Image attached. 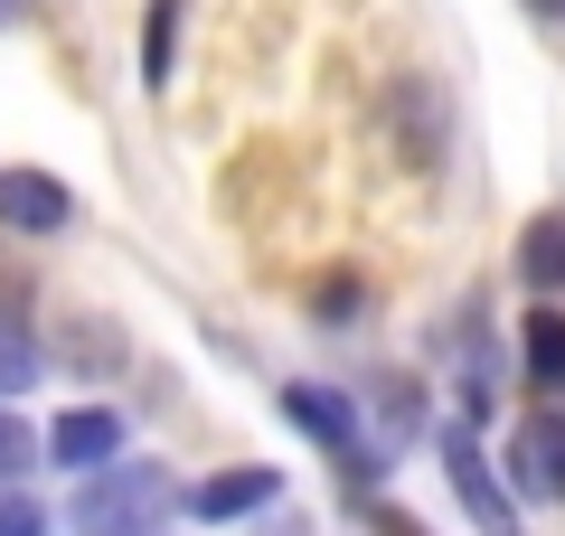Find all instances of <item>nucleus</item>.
Instances as JSON below:
<instances>
[{"label":"nucleus","instance_id":"f257e3e1","mask_svg":"<svg viewBox=\"0 0 565 536\" xmlns=\"http://www.w3.org/2000/svg\"><path fill=\"white\" fill-rule=\"evenodd\" d=\"M180 499H189V490H170L161 461H114V471L85 480V499H76V536H151L170 508H180Z\"/></svg>","mask_w":565,"mask_h":536},{"label":"nucleus","instance_id":"f03ea898","mask_svg":"<svg viewBox=\"0 0 565 536\" xmlns=\"http://www.w3.org/2000/svg\"><path fill=\"white\" fill-rule=\"evenodd\" d=\"M47 461H66V471H114V461H122V415H114V405H76V415H57Z\"/></svg>","mask_w":565,"mask_h":536},{"label":"nucleus","instance_id":"7ed1b4c3","mask_svg":"<svg viewBox=\"0 0 565 536\" xmlns=\"http://www.w3.org/2000/svg\"><path fill=\"white\" fill-rule=\"evenodd\" d=\"M66 217H76V207H66V179H47V170H0V226H10V236H57Z\"/></svg>","mask_w":565,"mask_h":536},{"label":"nucleus","instance_id":"20e7f679","mask_svg":"<svg viewBox=\"0 0 565 536\" xmlns=\"http://www.w3.org/2000/svg\"><path fill=\"white\" fill-rule=\"evenodd\" d=\"M509 480H519L527 499H565V415H537L509 442Z\"/></svg>","mask_w":565,"mask_h":536},{"label":"nucleus","instance_id":"39448f33","mask_svg":"<svg viewBox=\"0 0 565 536\" xmlns=\"http://www.w3.org/2000/svg\"><path fill=\"white\" fill-rule=\"evenodd\" d=\"M274 490L282 480L264 471V461H236V471H217V480L189 490V517H255V508H274Z\"/></svg>","mask_w":565,"mask_h":536},{"label":"nucleus","instance_id":"423d86ee","mask_svg":"<svg viewBox=\"0 0 565 536\" xmlns=\"http://www.w3.org/2000/svg\"><path fill=\"white\" fill-rule=\"evenodd\" d=\"M282 415L302 424L321 452H349V442H359V415H349V396H330V386H282Z\"/></svg>","mask_w":565,"mask_h":536},{"label":"nucleus","instance_id":"0eeeda50","mask_svg":"<svg viewBox=\"0 0 565 536\" xmlns=\"http://www.w3.org/2000/svg\"><path fill=\"white\" fill-rule=\"evenodd\" d=\"M444 452H452V480H462V508L481 517V527H500V536H509V490L481 471V442H471V433H452Z\"/></svg>","mask_w":565,"mask_h":536},{"label":"nucleus","instance_id":"6e6552de","mask_svg":"<svg viewBox=\"0 0 565 536\" xmlns=\"http://www.w3.org/2000/svg\"><path fill=\"white\" fill-rule=\"evenodd\" d=\"M519 274L537 282V292H565V217L546 207V217H527V236H519Z\"/></svg>","mask_w":565,"mask_h":536},{"label":"nucleus","instance_id":"1a4fd4ad","mask_svg":"<svg viewBox=\"0 0 565 536\" xmlns=\"http://www.w3.org/2000/svg\"><path fill=\"white\" fill-rule=\"evenodd\" d=\"M527 377H537L546 396L565 386V320H556V311H537V320H527Z\"/></svg>","mask_w":565,"mask_h":536},{"label":"nucleus","instance_id":"9d476101","mask_svg":"<svg viewBox=\"0 0 565 536\" xmlns=\"http://www.w3.org/2000/svg\"><path fill=\"white\" fill-rule=\"evenodd\" d=\"M180 10H189V0H151V39H141V85H170V47H180Z\"/></svg>","mask_w":565,"mask_h":536},{"label":"nucleus","instance_id":"9b49d317","mask_svg":"<svg viewBox=\"0 0 565 536\" xmlns=\"http://www.w3.org/2000/svg\"><path fill=\"white\" fill-rule=\"evenodd\" d=\"M20 386H39V339L20 320H0V396H20Z\"/></svg>","mask_w":565,"mask_h":536},{"label":"nucleus","instance_id":"f8f14e48","mask_svg":"<svg viewBox=\"0 0 565 536\" xmlns=\"http://www.w3.org/2000/svg\"><path fill=\"white\" fill-rule=\"evenodd\" d=\"M29 461H39V433H29L20 415H0V480H20Z\"/></svg>","mask_w":565,"mask_h":536},{"label":"nucleus","instance_id":"ddd939ff","mask_svg":"<svg viewBox=\"0 0 565 536\" xmlns=\"http://www.w3.org/2000/svg\"><path fill=\"white\" fill-rule=\"evenodd\" d=\"M0 536H47V508L20 490H0Z\"/></svg>","mask_w":565,"mask_h":536},{"label":"nucleus","instance_id":"4468645a","mask_svg":"<svg viewBox=\"0 0 565 536\" xmlns=\"http://www.w3.org/2000/svg\"><path fill=\"white\" fill-rule=\"evenodd\" d=\"M537 10H565V0H537Z\"/></svg>","mask_w":565,"mask_h":536}]
</instances>
